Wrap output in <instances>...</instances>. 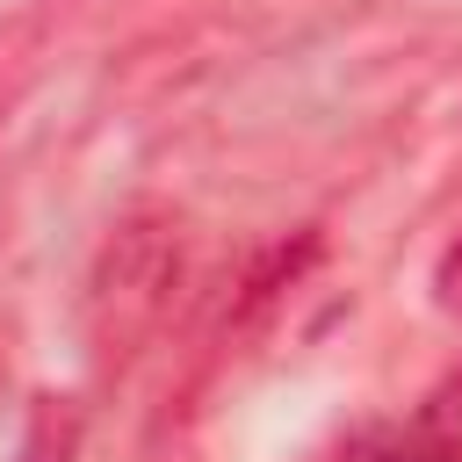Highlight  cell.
Wrapping results in <instances>:
<instances>
[{"label": "cell", "instance_id": "cell-1", "mask_svg": "<svg viewBox=\"0 0 462 462\" xmlns=\"http://www.w3.org/2000/svg\"><path fill=\"white\" fill-rule=\"evenodd\" d=\"M188 282V231L173 209H130L94 274H87V346H94V368H130L159 325L173 318V296Z\"/></svg>", "mask_w": 462, "mask_h": 462}, {"label": "cell", "instance_id": "cell-2", "mask_svg": "<svg viewBox=\"0 0 462 462\" xmlns=\"http://www.w3.org/2000/svg\"><path fill=\"white\" fill-rule=\"evenodd\" d=\"M346 462H462V411L433 397L397 426H361Z\"/></svg>", "mask_w": 462, "mask_h": 462}, {"label": "cell", "instance_id": "cell-3", "mask_svg": "<svg viewBox=\"0 0 462 462\" xmlns=\"http://www.w3.org/2000/svg\"><path fill=\"white\" fill-rule=\"evenodd\" d=\"M72 448H79V411H72L65 397H36L22 462H72Z\"/></svg>", "mask_w": 462, "mask_h": 462}, {"label": "cell", "instance_id": "cell-4", "mask_svg": "<svg viewBox=\"0 0 462 462\" xmlns=\"http://www.w3.org/2000/svg\"><path fill=\"white\" fill-rule=\"evenodd\" d=\"M433 296H440L448 318H462V231L448 238V253H440V267H433Z\"/></svg>", "mask_w": 462, "mask_h": 462}]
</instances>
